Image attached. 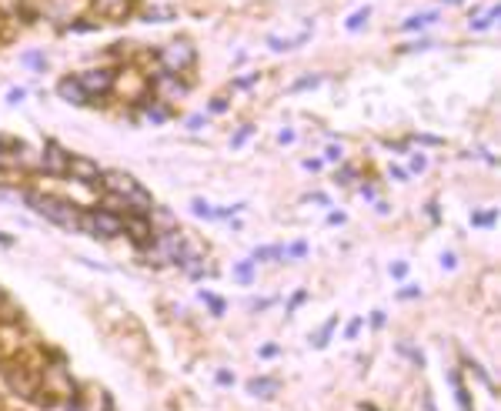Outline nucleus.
Instances as JSON below:
<instances>
[{
    "instance_id": "1",
    "label": "nucleus",
    "mask_w": 501,
    "mask_h": 411,
    "mask_svg": "<svg viewBox=\"0 0 501 411\" xmlns=\"http://www.w3.org/2000/svg\"><path fill=\"white\" fill-rule=\"evenodd\" d=\"M21 198H24V204H30L40 218H47V221L67 228V231H80V211H77L74 204H67V201H60V198H50V194H21Z\"/></svg>"
},
{
    "instance_id": "2",
    "label": "nucleus",
    "mask_w": 501,
    "mask_h": 411,
    "mask_svg": "<svg viewBox=\"0 0 501 411\" xmlns=\"http://www.w3.org/2000/svg\"><path fill=\"white\" fill-rule=\"evenodd\" d=\"M80 231H87L91 237H114V234L124 231V218L100 207L91 214H80Z\"/></svg>"
},
{
    "instance_id": "3",
    "label": "nucleus",
    "mask_w": 501,
    "mask_h": 411,
    "mask_svg": "<svg viewBox=\"0 0 501 411\" xmlns=\"http://www.w3.org/2000/svg\"><path fill=\"white\" fill-rule=\"evenodd\" d=\"M161 64H164V71H167V74H180L184 67H191V64H194V47H191L187 40L167 44V47L161 51Z\"/></svg>"
},
{
    "instance_id": "4",
    "label": "nucleus",
    "mask_w": 501,
    "mask_h": 411,
    "mask_svg": "<svg viewBox=\"0 0 501 411\" xmlns=\"http://www.w3.org/2000/svg\"><path fill=\"white\" fill-rule=\"evenodd\" d=\"M77 84L84 87L87 97H104L114 87V71H84V74H77Z\"/></svg>"
},
{
    "instance_id": "5",
    "label": "nucleus",
    "mask_w": 501,
    "mask_h": 411,
    "mask_svg": "<svg viewBox=\"0 0 501 411\" xmlns=\"http://www.w3.org/2000/svg\"><path fill=\"white\" fill-rule=\"evenodd\" d=\"M67 178L77 180V184L94 187V184H100V167L94 161H87V157H71L67 161Z\"/></svg>"
},
{
    "instance_id": "6",
    "label": "nucleus",
    "mask_w": 501,
    "mask_h": 411,
    "mask_svg": "<svg viewBox=\"0 0 501 411\" xmlns=\"http://www.w3.org/2000/svg\"><path fill=\"white\" fill-rule=\"evenodd\" d=\"M67 161L71 154L57 144V141H47L44 144V154H40V167L47 171V174H67Z\"/></svg>"
},
{
    "instance_id": "7",
    "label": "nucleus",
    "mask_w": 501,
    "mask_h": 411,
    "mask_svg": "<svg viewBox=\"0 0 501 411\" xmlns=\"http://www.w3.org/2000/svg\"><path fill=\"white\" fill-rule=\"evenodd\" d=\"M154 91L161 94V101H177V97L187 94V87L177 80V74H161V78L154 80Z\"/></svg>"
},
{
    "instance_id": "8",
    "label": "nucleus",
    "mask_w": 501,
    "mask_h": 411,
    "mask_svg": "<svg viewBox=\"0 0 501 411\" xmlns=\"http://www.w3.org/2000/svg\"><path fill=\"white\" fill-rule=\"evenodd\" d=\"M124 231H130V237L137 241V244H148L150 237H154V231H150V218L148 214H124Z\"/></svg>"
},
{
    "instance_id": "9",
    "label": "nucleus",
    "mask_w": 501,
    "mask_h": 411,
    "mask_svg": "<svg viewBox=\"0 0 501 411\" xmlns=\"http://www.w3.org/2000/svg\"><path fill=\"white\" fill-rule=\"evenodd\" d=\"M57 94L64 97V101H71V104H87L91 97L84 94V87L77 84V78H64L60 84H57Z\"/></svg>"
},
{
    "instance_id": "10",
    "label": "nucleus",
    "mask_w": 501,
    "mask_h": 411,
    "mask_svg": "<svg viewBox=\"0 0 501 411\" xmlns=\"http://www.w3.org/2000/svg\"><path fill=\"white\" fill-rule=\"evenodd\" d=\"M130 3L134 0H94L97 14H104V17H124V14H130Z\"/></svg>"
},
{
    "instance_id": "11",
    "label": "nucleus",
    "mask_w": 501,
    "mask_h": 411,
    "mask_svg": "<svg viewBox=\"0 0 501 411\" xmlns=\"http://www.w3.org/2000/svg\"><path fill=\"white\" fill-rule=\"evenodd\" d=\"M248 391L254 398H275L277 395V378H250Z\"/></svg>"
},
{
    "instance_id": "12",
    "label": "nucleus",
    "mask_w": 501,
    "mask_h": 411,
    "mask_svg": "<svg viewBox=\"0 0 501 411\" xmlns=\"http://www.w3.org/2000/svg\"><path fill=\"white\" fill-rule=\"evenodd\" d=\"M448 385L454 388V401H458V408H461V411H471V401H468V391H465V385H461L458 371H448Z\"/></svg>"
},
{
    "instance_id": "13",
    "label": "nucleus",
    "mask_w": 501,
    "mask_h": 411,
    "mask_svg": "<svg viewBox=\"0 0 501 411\" xmlns=\"http://www.w3.org/2000/svg\"><path fill=\"white\" fill-rule=\"evenodd\" d=\"M307 37H311V30H304V34H298V37H268V44H271V51H291V47L304 44Z\"/></svg>"
},
{
    "instance_id": "14",
    "label": "nucleus",
    "mask_w": 501,
    "mask_h": 411,
    "mask_svg": "<svg viewBox=\"0 0 501 411\" xmlns=\"http://www.w3.org/2000/svg\"><path fill=\"white\" fill-rule=\"evenodd\" d=\"M434 21H438V14H431V10H428V14H415V17H408L401 27H404V30H421V27L434 24Z\"/></svg>"
},
{
    "instance_id": "15",
    "label": "nucleus",
    "mask_w": 501,
    "mask_h": 411,
    "mask_svg": "<svg viewBox=\"0 0 501 411\" xmlns=\"http://www.w3.org/2000/svg\"><path fill=\"white\" fill-rule=\"evenodd\" d=\"M275 257H281V261H284V248H281V244H268V248H257L250 261L257 264V261H275Z\"/></svg>"
},
{
    "instance_id": "16",
    "label": "nucleus",
    "mask_w": 501,
    "mask_h": 411,
    "mask_svg": "<svg viewBox=\"0 0 501 411\" xmlns=\"http://www.w3.org/2000/svg\"><path fill=\"white\" fill-rule=\"evenodd\" d=\"M498 14H501V7H488V10H485L478 21H471V30H488V27L498 21Z\"/></svg>"
},
{
    "instance_id": "17",
    "label": "nucleus",
    "mask_w": 501,
    "mask_h": 411,
    "mask_svg": "<svg viewBox=\"0 0 501 411\" xmlns=\"http://www.w3.org/2000/svg\"><path fill=\"white\" fill-rule=\"evenodd\" d=\"M368 17H371V10L368 7H361V10H354L348 17V30H361V27L368 24Z\"/></svg>"
},
{
    "instance_id": "18",
    "label": "nucleus",
    "mask_w": 501,
    "mask_h": 411,
    "mask_svg": "<svg viewBox=\"0 0 501 411\" xmlns=\"http://www.w3.org/2000/svg\"><path fill=\"white\" fill-rule=\"evenodd\" d=\"M234 278L237 281H250L254 278V261H237L234 264Z\"/></svg>"
},
{
    "instance_id": "19",
    "label": "nucleus",
    "mask_w": 501,
    "mask_h": 411,
    "mask_svg": "<svg viewBox=\"0 0 501 411\" xmlns=\"http://www.w3.org/2000/svg\"><path fill=\"white\" fill-rule=\"evenodd\" d=\"M334 325H338V318H331V321H327L325 328H321V331H318L314 338H311V341H314V348H325V344H327V338H331V331H334Z\"/></svg>"
},
{
    "instance_id": "20",
    "label": "nucleus",
    "mask_w": 501,
    "mask_h": 411,
    "mask_svg": "<svg viewBox=\"0 0 501 411\" xmlns=\"http://www.w3.org/2000/svg\"><path fill=\"white\" fill-rule=\"evenodd\" d=\"M200 301H204L207 308L214 311V314H224V301H221V298H214L211 291H200Z\"/></svg>"
},
{
    "instance_id": "21",
    "label": "nucleus",
    "mask_w": 501,
    "mask_h": 411,
    "mask_svg": "<svg viewBox=\"0 0 501 411\" xmlns=\"http://www.w3.org/2000/svg\"><path fill=\"white\" fill-rule=\"evenodd\" d=\"M191 211H194L198 218H214V207L207 204L204 198H194V201H191Z\"/></svg>"
},
{
    "instance_id": "22",
    "label": "nucleus",
    "mask_w": 501,
    "mask_h": 411,
    "mask_svg": "<svg viewBox=\"0 0 501 411\" xmlns=\"http://www.w3.org/2000/svg\"><path fill=\"white\" fill-rule=\"evenodd\" d=\"M307 255V244L298 241V244H291V248H284V261H291V257H304Z\"/></svg>"
},
{
    "instance_id": "23",
    "label": "nucleus",
    "mask_w": 501,
    "mask_h": 411,
    "mask_svg": "<svg viewBox=\"0 0 501 411\" xmlns=\"http://www.w3.org/2000/svg\"><path fill=\"white\" fill-rule=\"evenodd\" d=\"M341 144H327V151H325V161H331V164H338L341 161Z\"/></svg>"
},
{
    "instance_id": "24",
    "label": "nucleus",
    "mask_w": 501,
    "mask_h": 411,
    "mask_svg": "<svg viewBox=\"0 0 501 411\" xmlns=\"http://www.w3.org/2000/svg\"><path fill=\"white\" fill-rule=\"evenodd\" d=\"M24 97H27L24 87H10V91H7V104H21Z\"/></svg>"
},
{
    "instance_id": "25",
    "label": "nucleus",
    "mask_w": 501,
    "mask_h": 411,
    "mask_svg": "<svg viewBox=\"0 0 501 411\" xmlns=\"http://www.w3.org/2000/svg\"><path fill=\"white\" fill-rule=\"evenodd\" d=\"M250 130H254V128H241V130H237V134L231 137V148H241V144L250 137Z\"/></svg>"
},
{
    "instance_id": "26",
    "label": "nucleus",
    "mask_w": 501,
    "mask_h": 411,
    "mask_svg": "<svg viewBox=\"0 0 501 411\" xmlns=\"http://www.w3.org/2000/svg\"><path fill=\"white\" fill-rule=\"evenodd\" d=\"M21 60H24V64H30V67H44V64H47V60H44L40 54H24Z\"/></svg>"
},
{
    "instance_id": "27",
    "label": "nucleus",
    "mask_w": 501,
    "mask_h": 411,
    "mask_svg": "<svg viewBox=\"0 0 501 411\" xmlns=\"http://www.w3.org/2000/svg\"><path fill=\"white\" fill-rule=\"evenodd\" d=\"M148 117L154 124H161V121H167V110H161V107H148Z\"/></svg>"
},
{
    "instance_id": "28",
    "label": "nucleus",
    "mask_w": 501,
    "mask_h": 411,
    "mask_svg": "<svg viewBox=\"0 0 501 411\" xmlns=\"http://www.w3.org/2000/svg\"><path fill=\"white\" fill-rule=\"evenodd\" d=\"M418 294H421V287H415V284H404L398 291V298H418Z\"/></svg>"
},
{
    "instance_id": "29",
    "label": "nucleus",
    "mask_w": 501,
    "mask_h": 411,
    "mask_svg": "<svg viewBox=\"0 0 501 411\" xmlns=\"http://www.w3.org/2000/svg\"><path fill=\"white\" fill-rule=\"evenodd\" d=\"M471 224H495V211H488V214H475Z\"/></svg>"
},
{
    "instance_id": "30",
    "label": "nucleus",
    "mask_w": 501,
    "mask_h": 411,
    "mask_svg": "<svg viewBox=\"0 0 501 411\" xmlns=\"http://www.w3.org/2000/svg\"><path fill=\"white\" fill-rule=\"evenodd\" d=\"M361 325H364V321H361V318H354V321H351L348 328H345V338H348V341H351V338H354V334L361 331Z\"/></svg>"
},
{
    "instance_id": "31",
    "label": "nucleus",
    "mask_w": 501,
    "mask_h": 411,
    "mask_svg": "<svg viewBox=\"0 0 501 411\" xmlns=\"http://www.w3.org/2000/svg\"><path fill=\"white\" fill-rule=\"evenodd\" d=\"M428 167V157L425 154H415L411 157V171H425Z\"/></svg>"
},
{
    "instance_id": "32",
    "label": "nucleus",
    "mask_w": 501,
    "mask_h": 411,
    "mask_svg": "<svg viewBox=\"0 0 501 411\" xmlns=\"http://www.w3.org/2000/svg\"><path fill=\"white\" fill-rule=\"evenodd\" d=\"M318 80H321V78H304V80H298V84H294V91H304V87H318Z\"/></svg>"
},
{
    "instance_id": "33",
    "label": "nucleus",
    "mask_w": 501,
    "mask_h": 411,
    "mask_svg": "<svg viewBox=\"0 0 501 411\" xmlns=\"http://www.w3.org/2000/svg\"><path fill=\"white\" fill-rule=\"evenodd\" d=\"M218 385H234V375L231 371H218Z\"/></svg>"
},
{
    "instance_id": "34",
    "label": "nucleus",
    "mask_w": 501,
    "mask_h": 411,
    "mask_svg": "<svg viewBox=\"0 0 501 411\" xmlns=\"http://www.w3.org/2000/svg\"><path fill=\"white\" fill-rule=\"evenodd\" d=\"M277 141H281V144H294V130H281Z\"/></svg>"
},
{
    "instance_id": "35",
    "label": "nucleus",
    "mask_w": 501,
    "mask_h": 411,
    "mask_svg": "<svg viewBox=\"0 0 501 411\" xmlns=\"http://www.w3.org/2000/svg\"><path fill=\"white\" fill-rule=\"evenodd\" d=\"M200 124H204V117H200V114H194V117H187V128H191V130H200Z\"/></svg>"
},
{
    "instance_id": "36",
    "label": "nucleus",
    "mask_w": 501,
    "mask_h": 411,
    "mask_svg": "<svg viewBox=\"0 0 501 411\" xmlns=\"http://www.w3.org/2000/svg\"><path fill=\"white\" fill-rule=\"evenodd\" d=\"M391 274H395V278H404V274H408V264H391Z\"/></svg>"
},
{
    "instance_id": "37",
    "label": "nucleus",
    "mask_w": 501,
    "mask_h": 411,
    "mask_svg": "<svg viewBox=\"0 0 501 411\" xmlns=\"http://www.w3.org/2000/svg\"><path fill=\"white\" fill-rule=\"evenodd\" d=\"M351 178H354V171H351V167H345V171H341V174H338V184H348Z\"/></svg>"
},
{
    "instance_id": "38",
    "label": "nucleus",
    "mask_w": 501,
    "mask_h": 411,
    "mask_svg": "<svg viewBox=\"0 0 501 411\" xmlns=\"http://www.w3.org/2000/svg\"><path fill=\"white\" fill-rule=\"evenodd\" d=\"M261 355H264V358H275V355H277V344H264V348H261Z\"/></svg>"
},
{
    "instance_id": "39",
    "label": "nucleus",
    "mask_w": 501,
    "mask_h": 411,
    "mask_svg": "<svg viewBox=\"0 0 501 411\" xmlns=\"http://www.w3.org/2000/svg\"><path fill=\"white\" fill-rule=\"evenodd\" d=\"M371 325H375V328L384 325V311H375V314H371Z\"/></svg>"
},
{
    "instance_id": "40",
    "label": "nucleus",
    "mask_w": 501,
    "mask_h": 411,
    "mask_svg": "<svg viewBox=\"0 0 501 411\" xmlns=\"http://www.w3.org/2000/svg\"><path fill=\"white\" fill-rule=\"evenodd\" d=\"M441 264H445V268H454V264H458V257H454V255H451V251H448V255L441 257Z\"/></svg>"
},
{
    "instance_id": "41",
    "label": "nucleus",
    "mask_w": 501,
    "mask_h": 411,
    "mask_svg": "<svg viewBox=\"0 0 501 411\" xmlns=\"http://www.w3.org/2000/svg\"><path fill=\"white\" fill-rule=\"evenodd\" d=\"M391 178H395V180H404V178H408V174H404L401 167H391Z\"/></svg>"
},
{
    "instance_id": "42",
    "label": "nucleus",
    "mask_w": 501,
    "mask_h": 411,
    "mask_svg": "<svg viewBox=\"0 0 501 411\" xmlns=\"http://www.w3.org/2000/svg\"><path fill=\"white\" fill-rule=\"evenodd\" d=\"M421 401H425V411H438V408H434V401H431V395H425Z\"/></svg>"
},
{
    "instance_id": "43",
    "label": "nucleus",
    "mask_w": 501,
    "mask_h": 411,
    "mask_svg": "<svg viewBox=\"0 0 501 411\" xmlns=\"http://www.w3.org/2000/svg\"><path fill=\"white\" fill-rule=\"evenodd\" d=\"M67 411H87V408H84L80 401H74V405H67Z\"/></svg>"
},
{
    "instance_id": "44",
    "label": "nucleus",
    "mask_w": 501,
    "mask_h": 411,
    "mask_svg": "<svg viewBox=\"0 0 501 411\" xmlns=\"http://www.w3.org/2000/svg\"><path fill=\"white\" fill-rule=\"evenodd\" d=\"M0 244H10V237H7V234H0Z\"/></svg>"
},
{
    "instance_id": "45",
    "label": "nucleus",
    "mask_w": 501,
    "mask_h": 411,
    "mask_svg": "<svg viewBox=\"0 0 501 411\" xmlns=\"http://www.w3.org/2000/svg\"><path fill=\"white\" fill-rule=\"evenodd\" d=\"M448 3H458V0H448Z\"/></svg>"
}]
</instances>
